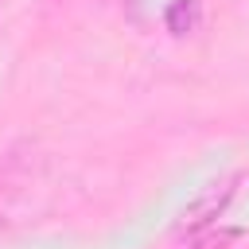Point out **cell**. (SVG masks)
<instances>
[{"label":"cell","mask_w":249,"mask_h":249,"mask_svg":"<svg viewBox=\"0 0 249 249\" xmlns=\"http://www.w3.org/2000/svg\"><path fill=\"white\" fill-rule=\"evenodd\" d=\"M233 191H237V175H230V179H218V183H210V187H202L191 202H187V210H183V218H179V233H198V230H206L210 222H218V214L230 206V198H233Z\"/></svg>","instance_id":"obj_1"},{"label":"cell","mask_w":249,"mask_h":249,"mask_svg":"<svg viewBox=\"0 0 249 249\" xmlns=\"http://www.w3.org/2000/svg\"><path fill=\"white\" fill-rule=\"evenodd\" d=\"M163 23L171 35H191L198 27V0H171L163 12Z\"/></svg>","instance_id":"obj_2"},{"label":"cell","mask_w":249,"mask_h":249,"mask_svg":"<svg viewBox=\"0 0 249 249\" xmlns=\"http://www.w3.org/2000/svg\"><path fill=\"white\" fill-rule=\"evenodd\" d=\"M0 230H4V222H0Z\"/></svg>","instance_id":"obj_3"},{"label":"cell","mask_w":249,"mask_h":249,"mask_svg":"<svg viewBox=\"0 0 249 249\" xmlns=\"http://www.w3.org/2000/svg\"><path fill=\"white\" fill-rule=\"evenodd\" d=\"M128 4H136V0H128Z\"/></svg>","instance_id":"obj_4"}]
</instances>
